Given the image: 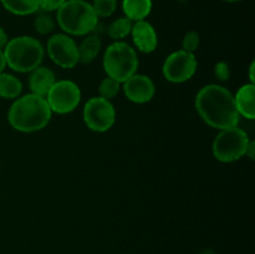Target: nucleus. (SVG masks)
<instances>
[{"instance_id":"4","label":"nucleus","mask_w":255,"mask_h":254,"mask_svg":"<svg viewBox=\"0 0 255 254\" xmlns=\"http://www.w3.org/2000/svg\"><path fill=\"white\" fill-rule=\"evenodd\" d=\"M2 51L6 65L16 72H31L41 65L45 54L41 42L31 36L9 40Z\"/></svg>"},{"instance_id":"14","label":"nucleus","mask_w":255,"mask_h":254,"mask_svg":"<svg viewBox=\"0 0 255 254\" xmlns=\"http://www.w3.org/2000/svg\"><path fill=\"white\" fill-rule=\"evenodd\" d=\"M237 110L239 116H244L248 120H254L255 117V85L246 84L237 91L234 96Z\"/></svg>"},{"instance_id":"9","label":"nucleus","mask_w":255,"mask_h":254,"mask_svg":"<svg viewBox=\"0 0 255 254\" xmlns=\"http://www.w3.org/2000/svg\"><path fill=\"white\" fill-rule=\"evenodd\" d=\"M198 62L192 52L184 50L174 51L164 61L162 72L168 81L173 84H182L188 81L196 74Z\"/></svg>"},{"instance_id":"23","label":"nucleus","mask_w":255,"mask_h":254,"mask_svg":"<svg viewBox=\"0 0 255 254\" xmlns=\"http://www.w3.org/2000/svg\"><path fill=\"white\" fill-rule=\"evenodd\" d=\"M201 44V37L197 31H189L184 35L183 40H182V50L187 52H192L194 54V51H197Z\"/></svg>"},{"instance_id":"31","label":"nucleus","mask_w":255,"mask_h":254,"mask_svg":"<svg viewBox=\"0 0 255 254\" xmlns=\"http://www.w3.org/2000/svg\"><path fill=\"white\" fill-rule=\"evenodd\" d=\"M227 2H237V1H241V0H224Z\"/></svg>"},{"instance_id":"16","label":"nucleus","mask_w":255,"mask_h":254,"mask_svg":"<svg viewBox=\"0 0 255 254\" xmlns=\"http://www.w3.org/2000/svg\"><path fill=\"white\" fill-rule=\"evenodd\" d=\"M101 50V40L97 35H86L79 45V59L82 64H90L94 61Z\"/></svg>"},{"instance_id":"15","label":"nucleus","mask_w":255,"mask_h":254,"mask_svg":"<svg viewBox=\"0 0 255 254\" xmlns=\"http://www.w3.org/2000/svg\"><path fill=\"white\" fill-rule=\"evenodd\" d=\"M122 11L131 21H141L152 11V0H122Z\"/></svg>"},{"instance_id":"6","label":"nucleus","mask_w":255,"mask_h":254,"mask_svg":"<svg viewBox=\"0 0 255 254\" xmlns=\"http://www.w3.org/2000/svg\"><path fill=\"white\" fill-rule=\"evenodd\" d=\"M249 141L248 134L238 127L222 129L213 141L212 152L219 162L231 163L246 156Z\"/></svg>"},{"instance_id":"7","label":"nucleus","mask_w":255,"mask_h":254,"mask_svg":"<svg viewBox=\"0 0 255 254\" xmlns=\"http://www.w3.org/2000/svg\"><path fill=\"white\" fill-rule=\"evenodd\" d=\"M82 116L85 124L91 131L102 133L114 126L116 111L110 100L97 96L92 97L85 104Z\"/></svg>"},{"instance_id":"1","label":"nucleus","mask_w":255,"mask_h":254,"mask_svg":"<svg viewBox=\"0 0 255 254\" xmlns=\"http://www.w3.org/2000/svg\"><path fill=\"white\" fill-rule=\"evenodd\" d=\"M196 109L206 124L219 131L237 127L241 117L231 91L216 84L199 90L196 96Z\"/></svg>"},{"instance_id":"5","label":"nucleus","mask_w":255,"mask_h":254,"mask_svg":"<svg viewBox=\"0 0 255 254\" xmlns=\"http://www.w3.org/2000/svg\"><path fill=\"white\" fill-rule=\"evenodd\" d=\"M102 64L107 76L122 84L137 72L138 55L131 45L116 41L106 49Z\"/></svg>"},{"instance_id":"21","label":"nucleus","mask_w":255,"mask_h":254,"mask_svg":"<svg viewBox=\"0 0 255 254\" xmlns=\"http://www.w3.org/2000/svg\"><path fill=\"white\" fill-rule=\"evenodd\" d=\"M91 5L97 17H109L116 11L117 0H94Z\"/></svg>"},{"instance_id":"26","label":"nucleus","mask_w":255,"mask_h":254,"mask_svg":"<svg viewBox=\"0 0 255 254\" xmlns=\"http://www.w3.org/2000/svg\"><path fill=\"white\" fill-rule=\"evenodd\" d=\"M7 41H9V37H7L6 31L0 26V50H4V47L6 46Z\"/></svg>"},{"instance_id":"30","label":"nucleus","mask_w":255,"mask_h":254,"mask_svg":"<svg viewBox=\"0 0 255 254\" xmlns=\"http://www.w3.org/2000/svg\"><path fill=\"white\" fill-rule=\"evenodd\" d=\"M202 254H214V252L213 251H209V249H207V251L202 252Z\"/></svg>"},{"instance_id":"25","label":"nucleus","mask_w":255,"mask_h":254,"mask_svg":"<svg viewBox=\"0 0 255 254\" xmlns=\"http://www.w3.org/2000/svg\"><path fill=\"white\" fill-rule=\"evenodd\" d=\"M214 75L219 81H227L231 76V70H229L228 64L224 61L217 62L216 66H214Z\"/></svg>"},{"instance_id":"20","label":"nucleus","mask_w":255,"mask_h":254,"mask_svg":"<svg viewBox=\"0 0 255 254\" xmlns=\"http://www.w3.org/2000/svg\"><path fill=\"white\" fill-rule=\"evenodd\" d=\"M120 84L121 82L116 81L112 77H105L99 85V94L100 97H104L106 100H111L119 94L120 91Z\"/></svg>"},{"instance_id":"11","label":"nucleus","mask_w":255,"mask_h":254,"mask_svg":"<svg viewBox=\"0 0 255 254\" xmlns=\"http://www.w3.org/2000/svg\"><path fill=\"white\" fill-rule=\"evenodd\" d=\"M122 84H124L122 89L127 99L136 104H146L151 101L156 94V86L153 81L146 75L136 72Z\"/></svg>"},{"instance_id":"27","label":"nucleus","mask_w":255,"mask_h":254,"mask_svg":"<svg viewBox=\"0 0 255 254\" xmlns=\"http://www.w3.org/2000/svg\"><path fill=\"white\" fill-rule=\"evenodd\" d=\"M246 156L249 157V158L253 161L254 156H255V142L254 141H249L248 147H247V152H246Z\"/></svg>"},{"instance_id":"22","label":"nucleus","mask_w":255,"mask_h":254,"mask_svg":"<svg viewBox=\"0 0 255 254\" xmlns=\"http://www.w3.org/2000/svg\"><path fill=\"white\" fill-rule=\"evenodd\" d=\"M35 30L40 35H49L55 29V20L49 12H42L35 19Z\"/></svg>"},{"instance_id":"2","label":"nucleus","mask_w":255,"mask_h":254,"mask_svg":"<svg viewBox=\"0 0 255 254\" xmlns=\"http://www.w3.org/2000/svg\"><path fill=\"white\" fill-rule=\"evenodd\" d=\"M52 111L46 99L35 94H27L16 99L7 114V120L16 131L31 133L47 126Z\"/></svg>"},{"instance_id":"17","label":"nucleus","mask_w":255,"mask_h":254,"mask_svg":"<svg viewBox=\"0 0 255 254\" xmlns=\"http://www.w3.org/2000/svg\"><path fill=\"white\" fill-rule=\"evenodd\" d=\"M5 10L14 15L26 16L39 11V0H0Z\"/></svg>"},{"instance_id":"3","label":"nucleus","mask_w":255,"mask_h":254,"mask_svg":"<svg viewBox=\"0 0 255 254\" xmlns=\"http://www.w3.org/2000/svg\"><path fill=\"white\" fill-rule=\"evenodd\" d=\"M56 21L66 35L86 36L96 29L99 17L85 0H66L56 11Z\"/></svg>"},{"instance_id":"12","label":"nucleus","mask_w":255,"mask_h":254,"mask_svg":"<svg viewBox=\"0 0 255 254\" xmlns=\"http://www.w3.org/2000/svg\"><path fill=\"white\" fill-rule=\"evenodd\" d=\"M131 35L137 49L144 54H151L158 46V36H157L156 29L146 20L133 22Z\"/></svg>"},{"instance_id":"28","label":"nucleus","mask_w":255,"mask_h":254,"mask_svg":"<svg viewBox=\"0 0 255 254\" xmlns=\"http://www.w3.org/2000/svg\"><path fill=\"white\" fill-rule=\"evenodd\" d=\"M6 67V59H5V55L2 50H0V74L4 72V69Z\"/></svg>"},{"instance_id":"24","label":"nucleus","mask_w":255,"mask_h":254,"mask_svg":"<svg viewBox=\"0 0 255 254\" xmlns=\"http://www.w3.org/2000/svg\"><path fill=\"white\" fill-rule=\"evenodd\" d=\"M66 0H39V10L44 12L57 11Z\"/></svg>"},{"instance_id":"19","label":"nucleus","mask_w":255,"mask_h":254,"mask_svg":"<svg viewBox=\"0 0 255 254\" xmlns=\"http://www.w3.org/2000/svg\"><path fill=\"white\" fill-rule=\"evenodd\" d=\"M132 26H133V21H131L129 19L125 17H120V19L115 20L107 27V35L111 37L112 40H120L125 39L126 36L131 35Z\"/></svg>"},{"instance_id":"13","label":"nucleus","mask_w":255,"mask_h":254,"mask_svg":"<svg viewBox=\"0 0 255 254\" xmlns=\"http://www.w3.org/2000/svg\"><path fill=\"white\" fill-rule=\"evenodd\" d=\"M55 82H56V77H55L52 70L44 66H39L32 70L29 77V86L31 94L39 95L42 97H46Z\"/></svg>"},{"instance_id":"10","label":"nucleus","mask_w":255,"mask_h":254,"mask_svg":"<svg viewBox=\"0 0 255 254\" xmlns=\"http://www.w3.org/2000/svg\"><path fill=\"white\" fill-rule=\"evenodd\" d=\"M47 55L62 69H72L80 62L79 45L70 35L55 34L47 41Z\"/></svg>"},{"instance_id":"18","label":"nucleus","mask_w":255,"mask_h":254,"mask_svg":"<svg viewBox=\"0 0 255 254\" xmlns=\"http://www.w3.org/2000/svg\"><path fill=\"white\" fill-rule=\"evenodd\" d=\"M22 91V84L16 76L11 74H0V97L16 99Z\"/></svg>"},{"instance_id":"29","label":"nucleus","mask_w":255,"mask_h":254,"mask_svg":"<svg viewBox=\"0 0 255 254\" xmlns=\"http://www.w3.org/2000/svg\"><path fill=\"white\" fill-rule=\"evenodd\" d=\"M254 69H255V62L253 61L249 66V80H251V84L255 82V76H254Z\"/></svg>"},{"instance_id":"8","label":"nucleus","mask_w":255,"mask_h":254,"mask_svg":"<svg viewBox=\"0 0 255 254\" xmlns=\"http://www.w3.org/2000/svg\"><path fill=\"white\" fill-rule=\"evenodd\" d=\"M45 99L52 112L69 114L79 106L81 91L75 82L70 80H60L52 85Z\"/></svg>"}]
</instances>
